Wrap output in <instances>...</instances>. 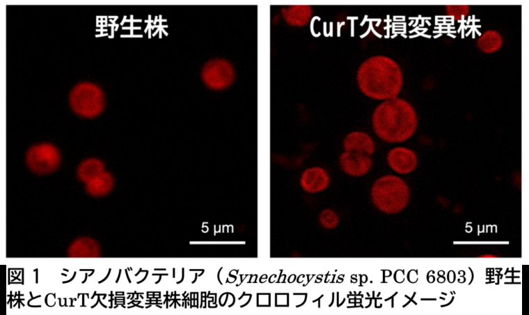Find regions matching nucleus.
<instances>
[{
	"label": "nucleus",
	"mask_w": 529,
	"mask_h": 315,
	"mask_svg": "<svg viewBox=\"0 0 529 315\" xmlns=\"http://www.w3.org/2000/svg\"><path fill=\"white\" fill-rule=\"evenodd\" d=\"M61 161L58 149L51 144L44 143L32 146L26 153V162L35 174H47L55 171Z\"/></svg>",
	"instance_id": "6"
},
{
	"label": "nucleus",
	"mask_w": 529,
	"mask_h": 315,
	"mask_svg": "<svg viewBox=\"0 0 529 315\" xmlns=\"http://www.w3.org/2000/svg\"><path fill=\"white\" fill-rule=\"evenodd\" d=\"M372 123L374 132L381 139L388 143H401L415 133L418 117L409 102L395 98L384 100L375 108Z\"/></svg>",
	"instance_id": "2"
},
{
	"label": "nucleus",
	"mask_w": 529,
	"mask_h": 315,
	"mask_svg": "<svg viewBox=\"0 0 529 315\" xmlns=\"http://www.w3.org/2000/svg\"><path fill=\"white\" fill-rule=\"evenodd\" d=\"M203 84L212 91H222L230 86L235 79L232 65L224 59H213L206 62L200 72Z\"/></svg>",
	"instance_id": "5"
},
{
	"label": "nucleus",
	"mask_w": 529,
	"mask_h": 315,
	"mask_svg": "<svg viewBox=\"0 0 529 315\" xmlns=\"http://www.w3.org/2000/svg\"><path fill=\"white\" fill-rule=\"evenodd\" d=\"M312 14L313 10L309 5H289L281 9L284 20L292 26L302 27L307 25Z\"/></svg>",
	"instance_id": "11"
},
{
	"label": "nucleus",
	"mask_w": 529,
	"mask_h": 315,
	"mask_svg": "<svg viewBox=\"0 0 529 315\" xmlns=\"http://www.w3.org/2000/svg\"><path fill=\"white\" fill-rule=\"evenodd\" d=\"M104 165L100 160L95 158H88L79 164L77 169V177L81 181L86 183L104 171Z\"/></svg>",
	"instance_id": "15"
},
{
	"label": "nucleus",
	"mask_w": 529,
	"mask_h": 315,
	"mask_svg": "<svg viewBox=\"0 0 529 315\" xmlns=\"http://www.w3.org/2000/svg\"><path fill=\"white\" fill-rule=\"evenodd\" d=\"M470 10L467 5H448L446 6V14L454 20L459 21L466 17Z\"/></svg>",
	"instance_id": "17"
},
{
	"label": "nucleus",
	"mask_w": 529,
	"mask_h": 315,
	"mask_svg": "<svg viewBox=\"0 0 529 315\" xmlns=\"http://www.w3.org/2000/svg\"><path fill=\"white\" fill-rule=\"evenodd\" d=\"M299 182L304 191L315 194L322 192L329 187L330 177L324 168L313 167L302 172Z\"/></svg>",
	"instance_id": "9"
},
{
	"label": "nucleus",
	"mask_w": 529,
	"mask_h": 315,
	"mask_svg": "<svg viewBox=\"0 0 529 315\" xmlns=\"http://www.w3.org/2000/svg\"><path fill=\"white\" fill-rule=\"evenodd\" d=\"M320 224L326 229H335L339 224L337 213L330 208L323 210L319 215Z\"/></svg>",
	"instance_id": "16"
},
{
	"label": "nucleus",
	"mask_w": 529,
	"mask_h": 315,
	"mask_svg": "<svg viewBox=\"0 0 529 315\" xmlns=\"http://www.w3.org/2000/svg\"><path fill=\"white\" fill-rule=\"evenodd\" d=\"M356 81L365 96L386 100L397 98L400 94L404 77L396 61L388 56L377 55L361 63L357 70Z\"/></svg>",
	"instance_id": "1"
},
{
	"label": "nucleus",
	"mask_w": 529,
	"mask_h": 315,
	"mask_svg": "<svg viewBox=\"0 0 529 315\" xmlns=\"http://www.w3.org/2000/svg\"><path fill=\"white\" fill-rule=\"evenodd\" d=\"M477 48L485 54L498 51L503 46V39L500 33L493 29L482 33L476 41Z\"/></svg>",
	"instance_id": "14"
},
{
	"label": "nucleus",
	"mask_w": 529,
	"mask_h": 315,
	"mask_svg": "<svg viewBox=\"0 0 529 315\" xmlns=\"http://www.w3.org/2000/svg\"><path fill=\"white\" fill-rule=\"evenodd\" d=\"M389 167L396 173L408 174L417 167L418 158L411 149L398 146L390 149L387 155Z\"/></svg>",
	"instance_id": "8"
},
{
	"label": "nucleus",
	"mask_w": 529,
	"mask_h": 315,
	"mask_svg": "<svg viewBox=\"0 0 529 315\" xmlns=\"http://www.w3.org/2000/svg\"><path fill=\"white\" fill-rule=\"evenodd\" d=\"M482 257H494L495 256H494V255H489V254H487V255H482Z\"/></svg>",
	"instance_id": "18"
},
{
	"label": "nucleus",
	"mask_w": 529,
	"mask_h": 315,
	"mask_svg": "<svg viewBox=\"0 0 529 315\" xmlns=\"http://www.w3.org/2000/svg\"><path fill=\"white\" fill-rule=\"evenodd\" d=\"M113 186V176L107 171H103L86 183V190L93 197H102L109 194Z\"/></svg>",
	"instance_id": "13"
},
{
	"label": "nucleus",
	"mask_w": 529,
	"mask_h": 315,
	"mask_svg": "<svg viewBox=\"0 0 529 315\" xmlns=\"http://www.w3.org/2000/svg\"><path fill=\"white\" fill-rule=\"evenodd\" d=\"M339 162L345 174L356 177L366 174L372 165L370 155L356 150H345L340 155Z\"/></svg>",
	"instance_id": "7"
},
{
	"label": "nucleus",
	"mask_w": 529,
	"mask_h": 315,
	"mask_svg": "<svg viewBox=\"0 0 529 315\" xmlns=\"http://www.w3.org/2000/svg\"><path fill=\"white\" fill-rule=\"evenodd\" d=\"M67 254L68 256L73 258L100 257L102 250L95 239L90 237H81L70 244Z\"/></svg>",
	"instance_id": "10"
},
{
	"label": "nucleus",
	"mask_w": 529,
	"mask_h": 315,
	"mask_svg": "<svg viewBox=\"0 0 529 315\" xmlns=\"http://www.w3.org/2000/svg\"><path fill=\"white\" fill-rule=\"evenodd\" d=\"M70 104L78 115L93 118L99 115L104 105V94L101 89L90 82H81L76 85L70 94Z\"/></svg>",
	"instance_id": "4"
},
{
	"label": "nucleus",
	"mask_w": 529,
	"mask_h": 315,
	"mask_svg": "<svg viewBox=\"0 0 529 315\" xmlns=\"http://www.w3.org/2000/svg\"><path fill=\"white\" fill-rule=\"evenodd\" d=\"M345 150H356L372 155L375 150L374 143L367 133L361 131H354L349 133L343 141Z\"/></svg>",
	"instance_id": "12"
},
{
	"label": "nucleus",
	"mask_w": 529,
	"mask_h": 315,
	"mask_svg": "<svg viewBox=\"0 0 529 315\" xmlns=\"http://www.w3.org/2000/svg\"><path fill=\"white\" fill-rule=\"evenodd\" d=\"M371 197L374 205L380 211L396 214L407 206L410 192L407 184L401 178L386 175L374 183Z\"/></svg>",
	"instance_id": "3"
}]
</instances>
